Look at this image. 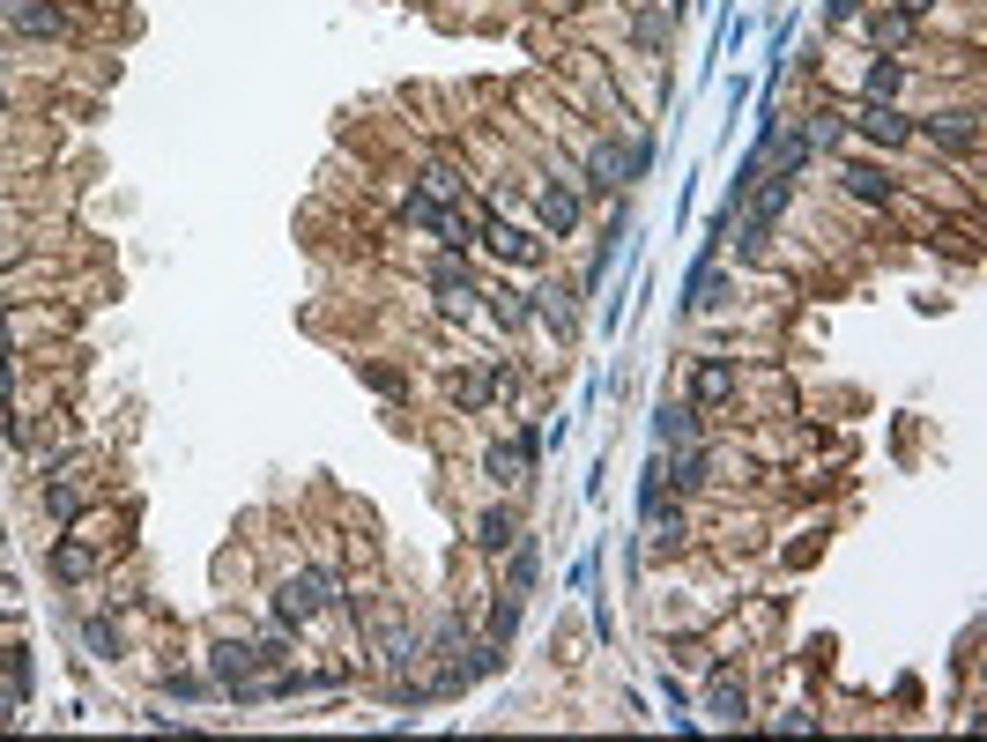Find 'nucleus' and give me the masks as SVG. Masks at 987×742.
Listing matches in <instances>:
<instances>
[{"label":"nucleus","instance_id":"obj_12","mask_svg":"<svg viewBox=\"0 0 987 742\" xmlns=\"http://www.w3.org/2000/svg\"><path fill=\"white\" fill-rule=\"evenodd\" d=\"M928 134H936L943 149H973V112H936V120H928Z\"/></svg>","mask_w":987,"mask_h":742},{"label":"nucleus","instance_id":"obj_9","mask_svg":"<svg viewBox=\"0 0 987 742\" xmlns=\"http://www.w3.org/2000/svg\"><path fill=\"white\" fill-rule=\"evenodd\" d=\"M862 30H868L876 45H905V38H913V15H905V8H876Z\"/></svg>","mask_w":987,"mask_h":742},{"label":"nucleus","instance_id":"obj_3","mask_svg":"<svg viewBox=\"0 0 987 742\" xmlns=\"http://www.w3.org/2000/svg\"><path fill=\"white\" fill-rule=\"evenodd\" d=\"M208 668H215V683H231V691H238V683H252V668H260V654H252L246 639H223Z\"/></svg>","mask_w":987,"mask_h":742},{"label":"nucleus","instance_id":"obj_7","mask_svg":"<svg viewBox=\"0 0 987 742\" xmlns=\"http://www.w3.org/2000/svg\"><path fill=\"white\" fill-rule=\"evenodd\" d=\"M736 394V379H728V364H705L699 379H691V409H713V401H728Z\"/></svg>","mask_w":987,"mask_h":742},{"label":"nucleus","instance_id":"obj_16","mask_svg":"<svg viewBox=\"0 0 987 742\" xmlns=\"http://www.w3.org/2000/svg\"><path fill=\"white\" fill-rule=\"evenodd\" d=\"M542 223H550V231H572V223H579V201L550 186V194H542Z\"/></svg>","mask_w":987,"mask_h":742},{"label":"nucleus","instance_id":"obj_24","mask_svg":"<svg viewBox=\"0 0 987 742\" xmlns=\"http://www.w3.org/2000/svg\"><path fill=\"white\" fill-rule=\"evenodd\" d=\"M8 394H15V364L0 357V401H8Z\"/></svg>","mask_w":987,"mask_h":742},{"label":"nucleus","instance_id":"obj_6","mask_svg":"<svg viewBox=\"0 0 987 742\" xmlns=\"http://www.w3.org/2000/svg\"><path fill=\"white\" fill-rule=\"evenodd\" d=\"M847 194H854V201H868V208H891V194H899V186H891L876 164H854V171H847Z\"/></svg>","mask_w":987,"mask_h":742},{"label":"nucleus","instance_id":"obj_21","mask_svg":"<svg viewBox=\"0 0 987 742\" xmlns=\"http://www.w3.org/2000/svg\"><path fill=\"white\" fill-rule=\"evenodd\" d=\"M497 252H505V260H528L535 246H528V231H497Z\"/></svg>","mask_w":987,"mask_h":742},{"label":"nucleus","instance_id":"obj_18","mask_svg":"<svg viewBox=\"0 0 987 742\" xmlns=\"http://www.w3.org/2000/svg\"><path fill=\"white\" fill-rule=\"evenodd\" d=\"M83 639H89V654H97V660H112V654H120V631H112V617H89Z\"/></svg>","mask_w":987,"mask_h":742},{"label":"nucleus","instance_id":"obj_4","mask_svg":"<svg viewBox=\"0 0 987 742\" xmlns=\"http://www.w3.org/2000/svg\"><path fill=\"white\" fill-rule=\"evenodd\" d=\"M654 431L668 446H699V409H691V401H668V409L654 416Z\"/></svg>","mask_w":987,"mask_h":742},{"label":"nucleus","instance_id":"obj_5","mask_svg":"<svg viewBox=\"0 0 987 742\" xmlns=\"http://www.w3.org/2000/svg\"><path fill=\"white\" fill-rule=\"evenodd\" d=\"M862 134H868V141H905L913 120H905L899 104H862Z\"/></svg>","mask_w":987,"mask_h":742},{"label":"nucleus","instance_id":"obj_23","mask_svg":"<svg viewBox=\"0 0 987 742\" xmlns=\"http://www.w3.org/2000/svg\"><path fill=\"white\" fill-rule=\"evenodd\" d=\"M854 8H862V0H824V15H831V23H847Z\"/></svg>","mask_w":987,"mask_h":742},{"label":"nucleus","instance_id":"obj_19","mask_svg":"<svg viewBox=\"0 0 987 742\" xmlns=\"http://www.w3.org/2000/svg\"><path fill=\"white\" fill-rule=\"evenodd\" d=\"M668 483H676V491H705V483H713V475H705V454H683Z\"/></svg>","mask_w":987,"mask_h":742},{"label":"nucleus","instance_id":"obj_10","mask_svg":"<svg viewBox=\"0 0 987 742\" xmlns=\"http://www.w3.org/2000/svg\"><path fill=\"white\" fill-rule=\"evenodd\" d=\"M720 297H728L720 268H713V260H699V268H691V297H683V305H691V312H705V305H720Z\"/></svg>","mask_w":987,"mask_h":742},{"label":"nucleus","instance_id":"obj_25","mask_svg":"<svg viewBox=\"0 0 987 742\" xmlns=\"http://www.w3.org/2000/svg\"><path fill=\"white\" fill-rule=\"evenodd\" d=\"M0 104H8V97H0Z\"/></svg>","mask_w":987,"mask_h":742},{"label":"nucleus","instance_id":"obj_17","mask_svg":"<svg viewBox=\"0 0 987 742\" xmlns=\"http://www.w3.org/2000/svg\"><path fill=\"white\" fill-rule=\"evenodd\" d=\"M839 134H847V126L831 120V112H810V126H802V141H810V149H839Z\"/></svg>","mask_w":987,"mask_h":742},{"label":"nucleus","instance_id":"obj_13","mask_svg":"<svg viewBox=\"0 0 987 742\" xmlns=\"http://www.w3.org/2000/svg\"><path fill=\"white\" fill-rule=\"evenodd\" d=\"M476 549H513V512H505V505H497V512H483V520H476Z\"/></svg>","mask_w":987,"mask_h":742},{"label":"nucleus","instance_id":"obj_1","mask_svg":"<svg viewBox=\"0 0 987 742\" xmlns=\"http://www.w3.org/2000/svg\"><path fill=\"white\" fill-rule=\"evenodd\" d=\"M0 15H8L23 38H67V30H75V15H67L60 0H0Z\"/></svg>","mask_w":987,"mask_h":742},{"label":"nucleus","instance_id":"obj_22","mask_svg":"<svg viewBox=\"0 0 987 742\" xmlns=\"http://www.w3.org/2000/svg\"><path fill=\"white\" fill-rule=\"evenodd\" d=\"M520 586H535V549H520V557H513V594H520Z\"/></svg>","mask_w":987,"mask_h":742},{"label":"nucleus","instance_id":"obj_14","mask_svg":"<svg viewBox=\"0 0 987 742\" xmlns=\"http://www.w3.org/2000/svg\"><path fill=\"white\" fill-rule=\"evenodd\" d=\"M899 83H905L899 60H876V67H868V104H891V97H899Z\"/></svg>","mask_w":987,"mask_h":742},{"label":"nucleus","instance_id":"obj_20","mask_svg":"<svg viewBox=\"0 0 987 742\" xmlns=\"http://www.w3.org/2000/svg\"><path fill=\"white\" fill-rule=\"evenodd\" d=\"M705 705H713V720H742V691H713Z\"/></svg>","mask_w":987,"mask_h":742},{"label":"nucleus","instance_id":"obj_15","mask_svg":"<svg viewBox=\"0 0 987 742\" xmlns=\"http://www.w3.org/2000/svg\"><path fill=\"white\" fill-rule=\"evenodd\" d=\"M513 623H520V594L505 586V594L491 602V646H505V639H513Z\"/></svg>","mask_w":987,"mask_h":742},{"label":"nucleus","instance_id":"obj_8","mask_svg":"<svg viewBox=\"0 0 987 742\" xmlns=\"http://www.w3.org/2000/svg\"><path fill=\"white\" fill-rule=\"evenodd\" d=\"M89 572H97V557H89L83 542H52V579L75 586V579H89Z\"/></svg>","mask_w":987,"mask_h":742},{"label":"nucleus","instance_id":"obj_2","mask_svg":"<svg viewBox=\"0 0 987 742\" xmlns=\"http://www.w3.org/2000/svg\"><path fill=\"white\" fill-rule=\"evenodd\" d=\"M275 617H283V623H312V617H320V579H312V572L283 579V586H275Z\"/></svg>","mask_w":987,"mask_h":742},{"label":"nucleus","instance_id":"obj_11","mask_svg":"<svg viewBox=\"0 0 987 742\" xmlns=\"http://www.w3.org/2000/svg\"><path fill=\"white\" fill-rule=\"evenodd\" d=\"M45 512H52V520H60V528H67V520H75V512H83V491H75V483H67V475H60V468H52V483H45Z\"/></svg>","mask_w":987,"mask_h":742}]
</instances>
